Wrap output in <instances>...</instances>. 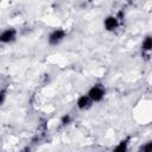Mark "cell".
I'll use <instances>...</instances> for the list:
<instances>
[{
  "label": "cell",
  "mask_w": 152,
  "mask_h": 152,
  "mask_svg": "<svg viewBox=\"0 0 152 152\" xmlns=\"http://www.w3.org/2000/svg\"><path fill=\"white\" fill-rule=\"evenodd\" d=\"M5 99H6V90L2 89V90L0 91V103H1V104L5 102Z\"/></svg>",
  "instance_id": "obj_10"
},
{
  "label": "cell",
  "mask_w": 152,
  "mask_h": 152,
  "mask_svg": "<svg viewBox=\"0 0 152 152\" xmlns=\"http://www.w3.org/2000/svg\"><path fill=\"white\" fill-rule=\"evenodd\" d=\"M65 36H66L65 30H63V28H56V30H53L49 34L48 42H49L50 45H58L65 38Z\"/></svg>",
  "instance_id": "obj_2"
},
{
  "label": "cell",
  "mask_w": 152,
  "mask_h": 152,
  "mask_svg": "<svg viewBox=\"0 0 152 152\" xmlns=\"http://www.w3.org/2000/svg\"><path fill=\"white\" fill-rule=\"evenodd\" d=\"M17 38V30L13 27H8L6 30H4L0 34V42L2 44H10L12 42H14Z\"/></svg>",
  "instance_id": "obj_3"
},
{
  "label": "cell",
  "mask_w": 152,
  "mask_h": 152,
  "mask_svg": "<svg viewBox=\"0 0 152 152\" xmlns=\"http://www.w3.org/2000/svg\"><path fill=\"white\" fill-rule=\"evenodd\" d=\"M120 25V21L118 20V18L115 15H108L104 20H103V26L107 31L112 32V31H115Z\"/></svg>",
  "instance_id": "obj_4"
},
{
  "label": "cell",
  "mask_w": 152,
  "mask_h": 152,
  "mask_svg": "<svg viewBox=\"0 0 152 152\" xmlns=\"http://www.w3.org/2000/svg\"><path fill=\"white\" fill-rule=\"evenodd\" d=\"M87 95L89 96V99L93 102H100L103 100L104 95H106V89L102 84H94L87 93Z\"/></svg>",
  "instance_id": "obj_1"
},
{
  "label": "cell",
  "mask_w": 152,
  "mask_h": 152,
  "mask_svg": "<svg viewBox=\"0 0 152 152\" xmlns=\"http://www.w3.org/2000/svg\"><path fill=\"white\" fill-rule=\"evenodd\" d=\"M128 141H129V138L121 140V141L113 148L112 152H128Z\"/></svg>",
  "instance_id": "obj_6"
},
{
  "label": "cell",
  "mask_w": 152,
  "mask_h": 152,
  "mask_svg": "<svg viewBox=\"0 0 152 152\" xmlns=\"http://www.w3.org/2000/svg\"><path fill=\"white\" fill-rule=\"evenodd\" d=\"M141 50L144 52H151L152 51V36H146L141 43Z\"/></svg>",
  "instance_id": "obj_7"
},
{
  "label": "cell",
  "mask_w": 152,
  "mask_h": 152,
  "mask_svg": "<svg viewBox=\"0 0 152 152\" xmlns=\"http://www.w3.org/2000/svg\"><path fill=\"white\" fill-rule=\"evenodd\" d=\"M21 152H31V147H30V146H25V147L21 150Z\"/></svg>",
  "instance_id": "obj_11"
},
{
  "label": "cell",
  "mask_w": 152,
  "mask_h": 152,
  "mask_svg": "<svg viewBox=\"0 0 152 152\" xmlns=\"http://www.w3.org/2000/svg\"><path fill=\"white\" fill-rule=\"evenodd\" d=\"M70 122H71V116H70V114H64V115L61 118V125H62V126H68Z\"/></svg>",
  "instance_id": "obj_9"
},
{
  "label": "cell",
  "mask_w": 152,
  "mask_h": 152,
  "mask_svg": "<svg viewBox=\"0 0 152 152\" xmlns=\"http://www.w3.org/2000/svg\"><path fill=\"white\" fill-rule=\"evenodd\" d=\"M138 152H152V140H148L145 144H142L138 148Z\"/></svg>",
  "instance_id": "obj_8"
},
{
  "label": "cell",
  "mask_w": 152,
  "mask_h": 152,
  "mask_svg": "<svg viewBox=\"0 0 152 152\" xmlns=\"http://www.w3.org/2000/svg\"><path fill=\"white\" fill-rule=\"evenodd\" d=\"M91 103H93V101L89 99L88 95H81V96L77 99V101H76V106H77V108L81 109V110L88 109V108L91 106Z\"/></svg>",
  "instance_id": "obj_5"
}]
</instances>
